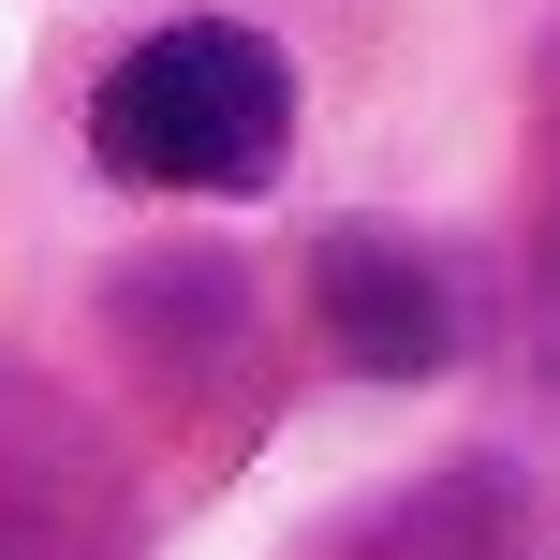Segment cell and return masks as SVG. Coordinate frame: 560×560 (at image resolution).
Segmentation results:
<instances>
[{"mask_svg":"<svg viewBox=\"0 0 560 560\" xmlns=\"http://www.w3.org/2000/svg\"><path fill=\"white\" fill-rule=\"evenodd\" d=\"M118 532V472L74 398L0 384V560H89Z\"/></svg>","mask_w":560,"mask_h":560,"instance_id":"obj_2","label":"cell"},{"mask_svg":"<svg viewBox=\"0 0 560 560\" xmlns=\"http://www.w3.org/2000/svg\"><path fill=\"white\" fill-rule=\"evenodd\" d=\"M89 148L133 192H266L295 148V74L266 30L236 15H177L89 89Z\"/></svg>","mask_w":560,"mask_h":560,"instance_id":"obj_1","label":"cell"},{"mask_svg":"<svg viewBox=\"0 0 560 560\" xmlns=\"http://www.w3.org/2000/svg\"><path fill=\"white\" fill-rule=\"evenodd\" d=\"M310 295H325V339H339L354 369H384V384H413V369L457 354V295H443V266H428L413 236L339 222L325 252H310Z\"/></svg>","mask_w":560,"mask_h":560,"instance_id":"obj_3","label":"cell"}]
</instances>
